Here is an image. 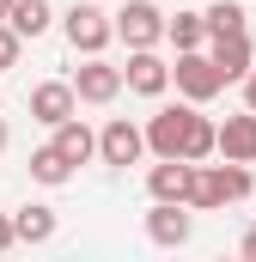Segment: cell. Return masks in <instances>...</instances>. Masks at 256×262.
Returning <instances> with one entry per match:
<instances>
[{
	"mask_svg": "<svg viewBox=\"0 0 256 262\" xmlns=\"http://www.w3.org/2000/svg\"><path fill=\"white\" fill-rule=\"evenodd\" d=\"M18 244V226H12V213H0V250H12Z\"/></svg>",
	"mask_w": 256,
	"mask_h": 262,
	"instance_id": "44dd1931",
	"label": "cell"
},
{
	"mask_svg": "<svg viewBox=\"0 0 256 262\" xmlns=\"http://www.w3.org/2000/svg\"><path fill=\"white\" fill-rule=\"evenodd\" d=\"M61 31H67V43H73V55H104V43L116 37V18L104 6H92V0H73Z\"/></svg>",
	"mask_w": 256,
	"mask_h": 262,
	"instance_id": "3957f363",
	"label": "cell"
},
{
	"mask_svg": "<svg viewBox=\"0 0 256 262\" xmlns=\"http://www.w3.org/2000/svg\"><path fill=\"white\" fill-rule=\"evenodd\" d=\"M55 146H61V152L73 159V165H86V159H98V134L86 128L79 116H67L61 128H55Z\"/></svg>",
	"mask_w": 256,
	"mask_h": 262,
	"instance_id": "2e32d148",
	"label": "cell"
},
{
	"mask_svg": "<svg viewBox=\"0 0 256 262\" xmlns=\"http://www.w3.org/2000/svg\"><path fill=\"white\" fill-rule=\"evenodd\" d=\"M220 159H232V165H256V110H250V104H244L238 116L220 122Z\"/></svg>",
	"mask_w": 256,
	"mask_h": 262,
	"instance_id": "7c38bea8",
	"label": "cell"
},
{
	"mask_svg": "<svg viewBox=\"0 0 256 262\" xmlns=\"http://www.w3.org/2000/svg\"><path fill=\"white\" fill-rule=\"evenodd\" d=\"M171 79H177V92L189 98V104H207V98H220L232 79L220 73L214 55H201V49H177V61H171Z\"/></svg>",
	"mask_w": 256,
	"mask_h": 262,
	"instance_id": "7a4b0ae2",
	"label": "cell"
},
{
	"mask_svg": "<svg viewBox=\"0 0 256 262\" xmlns=\"http://www.w3.org/2000/svg\"><path fill=\"white\" fill-rule=\"evenodd\" d=\"M244 256L256 262V226H250V232H244Z\"/></svg>",
	"mask_w": 256,
	"mask_h": 262,
	"instance_id": "603a6c76",
	"label": "cell"
},
{
	"mask_svg": "<svg viewBox=\"0 0 256 262\" xmlns=\"http://www.w3.org/2000/svg\"><path fill=\"white\" fill-rule=\"evenodd\" d=\"M0 152H6V116H0Z\"/></svg>",
	"mask_w": 256,
	"mask_h": 262,
	"instance_id": "d4e9b609",
	"label": "cell"
},
{
	"mask_svg": "<svg viewBox=\"0 0 256 262\" xmlns=\"http://www.w3.org/2000/svg\"><path fill=\"white\" fill-rule=\"evenodd\" d=\"M140 152H146V128H134L128 116H110L98 134V159L122 171V165H140Z\"/></svg>",
	"mask_w": 256,
	"mask_h": 262,
	"instance_id": "ba28073f",
	"label": "cell"
},
{
	"mask_svg": "<svg viewBox=\"0 0 256 262\" xmlns=\"http://www.w3.org/2000/svg\"><path fill=\"white\" fill-rule=\"evenodd\" d=\"M189 128H195V104H165V110L146 122V152H159V159H183Z\"/></svg>",
	"mask_w": 256,
	"mask_h": 262,
	"instance_id": "277c9868",
	"label": "cell"
},
{
	"mask_svg": "<svg viewBox=\"0 0 256 262\" xmlns=\"http://www.w3.org/2000/svg\"><path fill=\"white\" fill-rule=\"evenodd\" d=\"M256 189L250 165H195V189H189V207H226V201H244Z\"/></svg>",
	"mask_w": 256,
	"mask_h": 262,
	"instance_id": "6da1fadb",
	"label": "cell"
},
{
	"mask_svg": "<svg viewBox=\"0 0 256 262\" xmlns=\"http://www.w3.org/2000/svg\"><path fill=\"white\" fill-rule=\"evenodd\" d=\"M31 116H37L43 128H61L67 116H79V92H73V79H43V85H31Z\"/></svg>",
	"mask_w": 256,
	"mask_h": 262,
	"instance_id": "9c48e42d",
	"label": "cell"
},
{
	"mask_svg": "<svg viewBox=\"0 0 256 262\" xmlns=\"http://www.w3.org/2000/svg\"><path fill=\"white\" fill-rule=\"evenodd\" d=\"M18 49H25V37H18L12 25H0V73H6V67H18Z\"/></svg>",
	"mask_w": 256,
	"mask_h": 262,
	"instance_id": "ffe728a7",
	"label": "cell"
},
{
	"mask_svg": "<svg viewBox=\"0 0 256 262\" xmlns=\"http://www.w3.org/2000/svg\"><path fill=\"white\" fill-rule=\"evenodd\" d=\"M12 6H18V0H0V25H6V18H12Z\"/></svg>",
	"mask_w": 256,
	"mask_h": 262,
	"instance_id": "cb8c5ba5",
	"label": "cell"
},
{
	"mask_svg": "<svg viewBox=\"0 0 256 262\" xmlns=\"http://www.w3.org/2000/svg\"><path fill=\"white\" fill-rule=\"evenodd\" d=\"M189 232H195L189 201H153V207H146V238H153L159 250H177V244H189Z\"/></svg>",
	"mask_w": 256,
	"mask_h": 262,
	"instance_id": "52a82bcc",
	"label": "cell"
},
{
	"mask_svg": "<svg viewBox=\"0 0 256 262\" xmlns=\"http://www.w3.org/2000/svg\"><path fill=\"white\" fill-rule=\"evenodd\" d=\"M12 226H18V244H49L61 220H55V207L31 201V207H18V213H12Z\"/></svg>",
	"mask_w": 256,
	"mask_h": 262,
	"instance_id": "5bb4252c",
	"label": "cell"
},
{
	"mask_svg": "<svg viewBox=\"0 0 256 262\" xmlns=\"http://www.w3.org/2000/svg\"><path fill=\"white\" fill-rule=\"evenodd\" d=\"M244 104H250V110H256V67H250V73H244Z\"/></svg>",
	"mask_w": 256,
	"mask_h": 262,
	"instance_id": "7402d4cb",
	"label": "cell"
},
{
	"mask_svg": "<svg viewBox=\"0 0 256 262\" xmlns=\"http://www.w3.org/2000/svg\"><path fill=\"white\" fill-rule=\"evenodd\" d=\"M165 37H171L177 49H201V43H207V12H177V18L165 25Z\"/></svg>",
	"mask_w": 256,
	"mask_h": 262,
	"instance_id": "ac0fdd59",
	"label": "cell"
},
{
	"mask_svg": "<svg viewBox=\"0 0 256 262\" xmlns=\"http://www.w3.org/2000/svg\"><path fill=\"white\" fill-rule=\"evenodd\" d=\"M165 12H159V0H128L122 12H116V37H122L128 49H159L165 43Z\"/></svg>",
	"mask_w": 256,
	"mask_h": 262,
	"instance_id": "5b68a950",
	"label": "cell"
},
{
	"mask_svg": "<svg viewBox=\"0 0 256 262\" xmlns=\"http://www.w3.org/2000/svg\"><path fill=\"white\" fill-rule=\"evenodd\" d=\"M232 31H244V6L238 0H214L207 6V37H232Z\"/></svg>",
	"mask_w": 256,
	"mask_h": 262,
	"instance_id": "d6986e66",
	"label": "cell"
},
{
	"mask_svg": "<svg viewBox=\"0 0 256 262\" xmlns=\"http://www.w3.org/2000/svg\"><path fill=\"white\" fill-rule=\"evenodd\" d=\"M128 92L134 98H165V85H171V61L159 55V49H128Z\"/></svg>",
	"mask_w": 256,
	"mask_h": 262,
	"instance_id": "30bf717a",
	"label": "cell"
},
{
	"mask_svg": "<svg viewBox=\"0 0 256 262\" xmlns=\"http://www.w3.org/2000/svg\"><path fill=\"white\" fill-rule=\"evenodd\" d=\"M31 177H37V183H49V189H61L67 177H73V159L49 140V146H37V152H31Z\"/></svg>",
	"mask_w": 256,
	"mask_h": 262,
	"instance_id": "9a60e30c",
	"label": "cell"
},
{
	"mask_svg": "<svg viewBox=\"0 0 256 262\" xmlns=\"http://www.w3.org/2000/svg\"><path fill=\"white\" fill-rule=\"evenodd\" d=\"M195 189V159H159L146 171V195L153 201H189Z\"/></svg>",
	"mask_w": 256,
	"mask_h": 262,
	"instance_id": "8fae6325",
	"label": "cell"
},
{
	"mask_svg": "<svg viewBox=\"0 0 256 262\" xmlns=\"http://www.w3.org/2000/svg\"><path fill=\"white\" fill-rule=\"evenodd\" d=\"M214 61L226 79H244L256 67V49H250V31H232V37H214Z\"/></svg>",
	"mask_w": 256,
	"mask_h": 262,
	"instance_id": "4fadbf2b",
	"label": "cell"
},
{
	"mask_svg": "<svg viewBox=\"0 0 256 262\" xmlns=\"http://www.w3.org/2000/svg\"><path fill=\"white\" fill-rule=\"evenodd\" d=\"M6 25H12V31H18V37H43V31H49V25H55V12H49V0H18V6H12V18H6Z\"/></svg>",
	"mask_w": 256,
	"mask_h": 262,
	"instance_id": "e0dca14e",
	"label": "cell"
},
{
	"mask_svg": "<svg viewBox=\"0 0 256 262\" xmlns=\"http://www.w3.org/2000/svg\"><path fill=\"white\" fill-rule=\"evenodd\" d=\"M128 85L122 67H110L104 55H86V67H73V92H79V104H116Z\"/></svg>",
	"mask_w": 256,
	"mask_h": 262,
	"instance_id": "8992f818",
	"label": "cell"
}]
</instances>
